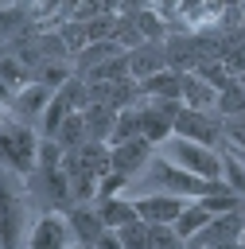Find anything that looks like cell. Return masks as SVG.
Listing matches in <instances>:
<instances>
[{
	"label": "cell",
	"mask_w": 245,
	"mask_h": 249,
	"mask_svg": "<svg viewBox=\"0 0 245 249\" xmlns=\"http://www.w3.org/2000/svg\"><path fill=\"white\" fill-rule=\"evenodd\" d=\"M152 140H144V136H132V140H117V144H109V152H113V167L117 171H124L128 179L132 175H140L148 163H152Z\"/></svg>",
	"instance_id": "10"
},
{
	"label": "cell",
	"mask_w": 245,
	"mask_h": 249,
	"mask_svg": "<svg viewBox=\"0 0 245 249\" xmlns=\"http://www.w3.org/2000/svg\"><path fill=\"white\" fill-rule=\"evenodd\" d=\"M159 156H167L171 163H179L183 171H191L198 179H222V148H214V144L171 136V140L159 144Z\"/></svg>",
	"instance_id": "3"
},
{
	"label": "cell",
	"mask_w": 245,
	"mask_h": 249,
	"mask_svg": "<svg viewBox=\"0 0 245 249\" xmlns=\"http://www.w3.org/2000/svg\"><path fill=\"white\" fill-rule=\"evenodd\" d=\"M8 51H12V47H8V39L0 35V58H8Z\"/></svg>",
	"instance_id": "31"
},
{
	"label": "cell",
	"mask_w": 245,
	"mask_h": 249,
	"mask_svg": "<svg viewBox=\"0 0 245 249\" xmlns=\"http://www.w3.org/2000/svg\"><path fill=\"white\" fill-rule=\"evenodd\" d=\"M214 113H218V117H237V113H245V86H241V82H229L226 89H218Z\"/></svg>",
	"instance_id": "24"
},
{
	"label": "cell",
	"mask_w": 245,
	"mask_h": 249,
	"mask_svg": "<svg viewBox=\"0 0 245 249\" xmlns=\"http://www.w3.org/2000/svg\"><path fill=\"white\" fill-rule=\"evenodd\" d=\"M124 187H128V175L113 167L109 175H101V183H97V198H113V195H124Z\"/></svg>",
	"instance_id": "29"
},
{
	"label": "cell",
	"mask_w": 245,
	"mask_h": 249,
	"mask_svg": "<svg viewBox=\"0 0 245 249\" xmlns=\"http://www.w3.org/2000/svg\"><path fill=\"white\" fill-rule=\"evenodd\" d=\"M241 156H245V152H241Z\"/></svg>",
	"instance_id": "35"
},
{
	"label": "cell",
	"mask_w": 245,
	"mask_h": 249,
	"mask_svg": "<svg viewBox=\"0 0 245 249\" xmlns=\"http://www.w3.org/2000/svg\"><path fill=\"white\" fill-rule=\"evenodd\" d=\"M93 202H97V210H101V218H105L109 230H121V226H128V222L140 218L136 206H132V198H121V195H113V198H93Z\"/></svg>",
	"instance_id": "17"
},
{
	"label": "cell",
	"mask_w": 245,
	"mask_h": 249,
	"mask_svg": "<svg viewBox=\"0 0 245 249\" xmlns=\"http://www.w3.org/2000/svg\"><path fill=\"white\" fill-rule=\"evenodd\" d=\"M74 230L66 222V210H43L27 233V249H70Z\"/></svg>",
	"instance_id": "7"
},
{
	"label": "cell",
	"mask_w": 245,
	"mask_h": 249,
	"mask_svg": "<svg viewBox=\"0 0 245 249\" xmlns=\"http://www.w3.org/2000/svg\"><path fill=\"white\" fill-rule=\"evenodd\" d=\"M183 101L179 97H144L140 101V136L152 144H163L175 136V117Z\"/></svg>",
	"instance_id": "6"
},
{
	"label": "cell",
	"mask_w": 245,
	"mask_h": 249,
	"mask_svg": "<svg viewBox=\"0 0 245 249\" xmlns=\"http://www.w3.org/2000/svg\"><path fill=\"white\" fill-rule=\"evenodd\" d=\"M27 206L31 198L19 195V187L12 183V171L0 163V249H19L27 230Z\"/></svg>",
	"instance_id": "4"
},
{
	"label": "cell",
	"mask_w": 245,
	"mask_h": 249,
	"mask_svg": "<svg viewBox=\"0 0 245 249\" xmlns=\"http://www.w3.org/2000/svg\"><path fill=\"white\" fill-rule=\"evenodd\" d=\"M241 249H245V233H241Z\"/></svg>",
	"instance_id": "34"
},
{
	"label": "cell",
	"mask_w": 245,
	"mask_h": 249,
	"mask_svg": "<svg viewBox=\"0 0 245 249\" xmlns=\"http://www.w3.org/2000/svg\"><path fill=\"white\" fill-rule=\"evenodd\" d=\"M39 144H43V136H39L35 124H27L16 113L4 117V124H0V163L12 175H23V179L35 175V167H39Z\"/></svg>",
	"instance_id": "1"
},
{
	"label": "cell",
	"mask_w": 245,
	"mask_h": 249,
	"mask_svg": "<svg viewBox=\"0 0 245 249\" xmlns=\"http://www.w3.org/2000/svg\"><path fill=\"white\" fill-rule=\"evenodd\" d=\"M70 249H86V245H78V241H74V245H70Z\"/></svg>",
	"instance_id": "33"
},
{
	"label": "cell",
	"mask_w": 245,
	"mask_h": 249,
	"mask_svg": "<svg viewBox=\"0 0 245 249\" xmlns=\"http://www.w3.org/2000/svg\"><path fill=\"white\" fill-rule=\"evenodd\" d=\"M117 113H121V109H113V105H105V101H89V105L82 109L86 128H89V140L109 144V140H113V128H117Z\"/></svg>",
	"instance_id": "15"
},
{
	"label": "cell",
	"mask_w": 245,
	"mask_h": 249,
	"mask_svg": "<svg viewBox=\"0 0 245 249\" xmlns=\"http://www.w3.org/2000/svg\"><path fill=\"white\" fill-rule=\"evenodd\" d=\"M89 249H124V245H121V233H117V230H105Z\"/></svg>",
	"instance_id": "30"
},
{
	"label": "cell",
	"mask_w": 245,
	"mask_h": 249,
	"mask_svg": "<svg viewBox=\"0 0 245 249\" xmlns=\"http://www.w3.org/2000/svg\"><path fill=\"white\" fill-rule=\"evenodd\" d=\"M140 93H144V97H179V93H183V70H175V66L156 70L152 78L140 82Z\"/></svg>",
	"instance_id": "16"
},
{
	"label": "cell",
	"mask_w": 245,
	"mask_h": 249,
	"mask_svg": "<svg viewBox=\"0 0 245 249\" xmlns=\"http://www.w3.org/2000/svg\"><path fill=\"white\" fill-rule=\"evenodd\" d=\"M54 140H58V148H62V152H70V148H82V144L89 140V128H86V117H82V113H74V117H66V121L58 124V132H54Z\"/></svg>",
	"instance_id": "22"
},
{
	"label": "cell",
	"mask_w": 245,
	"mask_h": 249,
	"mask_svg": "<svg viewBox=\"0 0 245 249\" xmlns=\"http://www.w3.org/2000/svg\"><path fill=\"white\" fill-rule=\"evenodd\" d=\"M132 136H140V105H128V109L117 113V128H113V140H109V144L132 140Z\"/></svg>",
	"instance_id": "26"
},
{
	"label": "cell",
	"mask_w": 245,
	"mask_h": 249,
	"mask_svg": "<svg viewBox=\"0 0 245 249\" xmlns=\"http://www.w3.org/2000/svg\"><path fill=\"white\" fill-rule=\"evenodd\" d=\"M89 105V86H86V78L82 74H74L66 86H58L54 89V97H51V105L43 109V117H39V136L43 140H54V132H58V124L66 121V117H74V113H82Z\"/></svg>",
	"instance_id": "5"
},
{
	"label": "cell",
	"mask_w": 245,
	"mask_h": 249,
	"mask_svg": "<svg viewBox=\"0 0 245 249\" xmlns=\"http://www.w3.org/2000/svg\"><path fill=\"white\" fill-rule=\"evenodd\" d=\"M148 226H152V222H148ZM152 249H187V241L179 237V230H175V226L156 222V226H152Z\"/></svg>",
	"instance_id": "27"
},
{
	"label": "cell",
	"mask_w": 245,
	"mask_h": 249,
	"mask_svg": "<svg viewBox=\"0 0 245 249\" xmlns=\"http://www.w3.org/2000/svg\"><path fill=\"white\" fill-rule=\"evenodd\" d=\"M51 97H54V89H51V86H43V82H27V86L12 97V105H8V109H12L16 117H23V121H27V117H35V121H39V117H43V109L51 105Z\"/></svg>",
	"instance_id": "13"
},
{
	"label": "cell",
	"mask_w": 245,
	"mask_h": 249,
	"mask_svg": "<svg viewBox=\"0 0 245 249\" xmlns=\"http://www.w3.org/2000/svg\"><path fill=\"white\" fill-rule=\"evenodd\" d=\"M128 23L136 27V35H140L144 43H163V31H167V27H163V19H159L152 8H136V12L128 16Z\"/></svg>",
	"instance_id": "21"
},
{
	"label": "cell",
	"mask_w": 245,
	"mask_h": 249,
	"mask_svg": "<svg viewBox=\"0 0 245 249\" xmlns=\"http://www.w3.org/2000/svg\"><path fill=\"white\" fill-rule=\"evenodd\" d=\"M222 179H226V187H229L237 198H245V156H241V152L222 148Z\"/></svg>",
	"instance_id": "19"
},
{
	"label": "cell",
	"mask_w": 245,
	"mask_h": 249,
	"mask_svg": "<svg viewBox=\"0 0 245 249\" xmlns=\"http://www.w3.org/2000/svg\"><path fill=\"white\" fill-rule=\"evenodd\" d=\"M148 191H167V195H183V198H202L210 191H229L226 179H198L191 171H183L179 163H171L167 156H152V163L140 171Z\"/></svg>",
	"instance_id": "2"
},
{
	"label": "cell",
	"mask_w": 245,
	"mask_h": 249,
	"mask_svg": "<svg viewBox=\"0 0 245 249\" xmlns=\"http://www.w3.org/2000/svg\"><path fill=\"white\" fill-rule=\"evenodd\" d=\"M66 222H70V230H74V241L86 245V249L109 230L105 218H101V210H97V202H74V206L66 210Z\"/></svg>",
	"instance_id": "11"
},
{
	"label": "cell",
	"mask_w": 245,
	"mask_h": 249,
	"mask_svg": "<svg viewBox=\"0 0 245 249\" xmlns=\"http://www.w3.org/2000/svg\"><path fill=\"white\" fill-rule=\"evenodd\" d=\"M4 117H8V113H4V105H0V124H4Z\"/></svg>",
	"instance_id": "32"
},
{
	"label": "cell",
	"mask_w": 245,
	"mask_h": 249,
	"mask_svg": "<svg viewBox=\"0 0 245 249\" xmlns=\"http://www.w3.org/2000/svg\"><path fill=\"white\" fill-rule=\"evenodd\" d=\"M191 198H183V195H167V191H144V195H136L132 198V206H136V214L144 218V222H167V226H175V218L183 214V206H187Z\"/></svg>",
	"instance_id": "9"
},
{
	"label": "cell",
	"mask_w": 245,
	"mask_h": 249,
	"mask_svg": "<svg viewBox=\"0 0 245 249\" xmlns=\"http://www.w3.org/2000/svg\"><path fill=\"white\" fill-rule=\"evenodd\" d=\"M117 233H121V245H124V249H152V226H148L144 218L121 226Z\"/></svg>",
	"instance_id": "25"
},
{
	"label": "cell",
	"mask_w": 245,
	"mask_h": 249,
	"mask_svg": "<svg viewBox=\"0 0 245 249\" xmlns=\"http://www.w3.org/2000/svg\"><path fill=\"white\" fill-rule=\"evenodd\" d=\"M175 136H187V140H198V144H214L222 140V117L210 113V109H191L183 105L179 117H175Z\"/></svg>",
	"instance_id": "8"
},
{
	"label": "cell",
	"mask_w": 245,
	"mask_h": 249,
	"mask_svg": "<svg viewBox=\"0 0 245 249\" xmlns=\"http://www.w3.org/2000/svg\"><path fill=\"white\" fill-rule=\"evenodd\" d=\"M210 218H214V214H210V210H206L198 198H191V202L183 206V214L175 218V230H179V237H183V241H191V237H194V233H198V230H202Z\"/></svg>",
	"instance_id": "18"
},
{
	"label": "cell",
	"mask_w": 245,
	"mask_h": 249,
	"mask_svg": "<svg viewBox=\"0 0 245 249\" xmlns=\"http://www.w3.org/2000/svg\"><path fill=\"white\" fill-rule=\"evenodd\" d=\"M117 54H124V47H121L117 39H97V43H89V47L78 51V66L89 70V66H97V62H105V58H117Z\"/></svg>",
	"instance_id": "23"
},
{
	"label": "cell",
	"mask_w": 245,
	"mask_h": 249,
	"mask_svg": "<svg viewBox=\"0 0 245 249\" xmlns=\"http://www.w3.org/2000/svg\"><path fill=\"white\" fill-rule=\"evenodd\" d=\"M163 66H171V62H167V47H159V43H140V47L128 51V74H132L136 82L152 78V74L163 70Z\"/></svg>",
	"instance_id": "12"
},
{
	"label": "cell",
	"mask_w": 245,
	"mask_h": 249,
	"mask_svg": "<svg viewBox=\"0 0 245 249\" xmlns=\"http://www.w3.org/2000/svg\"><path fill=\"white\" fill-rule=\"evenodd\" d=\"M82 78L86 82H121V78H132L128 74V51L117 54V58H105V62H97L89 70H82Z\"/></svg>",
	"instance_id": "20"
},
{
	"label": "cell",
	"mask_w": 245,
	"mask_h": 249,
	"mask_svg": "<svg viewBox=\"0 0 245 249\" xmlns=\"http://www.w3.org/2000/svg\"><path fill=\"white\" fill-rule=\"evenodd\" d=\"M222 136L229 140L233 152H245V113H237V117H222Z\"/></svg>",
	"instance_id": "28"
},
{
	"label": "cell",
	"mask_w": 245,
	"mask_h": 249,
	"mask_svg": "<svg viewBox=\"0 0 245 249\" xmlns=\"http://www.w3.org/2000/svg\"><path fill=\"white\" fill-rule=\"evenodd\" d=\"M179 101L191 105V109H210V113H214V105H218V89H214L198 70H183V93H179Z\"/></svg>",
	"instance_id": "14"
}]
</instances>
